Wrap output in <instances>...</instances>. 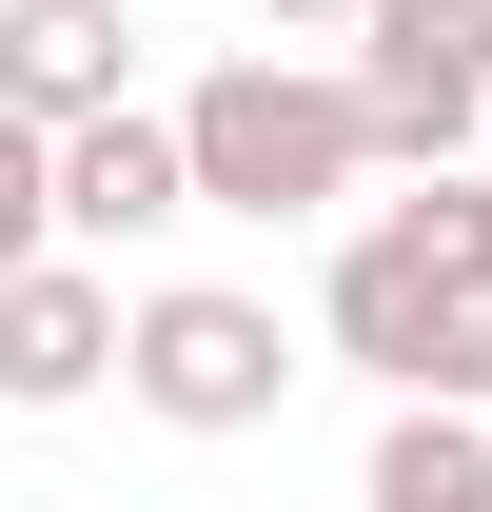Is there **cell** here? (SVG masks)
<instances>
[{
    "label": "cell",
    "instance_id": "1",
    "mask_svg": "<svg viewBox=\"0 0 492 512\" xmlns=\"http://www.w3.org/2000/svg\"><path fill=\"white\" fill-rule=\"evenodd\" d=\"M178 138H197V197L217 217H335V197L374 178V99H355V60H217L178 99Z\"/></svg>",
    "mask_w": 492,
    "mask_h": 512
},
{
    "label": "cell",
    "instance_id": "2",
    "mask_svg": "<svg viewBox=\"0 0 492 512\" xmlns=\"http://www.w3.org/2000/svg\"><path fill=\"white\" fill-rule=\"evenodd\" d=\"M315 335H335V355H355L374 394L492 414V316L453 296V276H433L414 237H394V217H355V237H335V276H315Z\"/></svg>",
    "mask_w": 492,
    "mask_h": 512
},
{
    "label": "cell",
    "instance_id": "3",
    "mask_svg": "<svg viewBox=\"0 0 492 512\" xmlns=\"http://www.w3.org/2000/svg\"><path fill=\"white\" fill-rule=\"evenodd\" d=\"M119 394L158 414V434H276V394H296V335H276V296L158 276V296H138V355H119Z\"/></svg>",
    "mask_w": 492,
    "mask_h": 512
},
{
    "label": "cell",
    "instance_id": "4",
    "mask_svg": "<svg viewBox=\"0 0 492 512\" xmlns=\"http://www.w3.org/2000/svg\"><path fill=\"white\" fill-rule=\"evenodd\" d=\"M355 99H374V158L394 178L492 158V0H374L355 20Z\"/></svg>",
    "mask_w": 492,
    "mask_h": 512
},
{
    "label": "cell",
    "instance_id": "5",
    "mask_svg": "<svg viewBox=\"0 0 492 512\" xmlns=\"http://www.w3.org/2000/svg\"><path fill=\"white\" fill-rule=\"evenodd\" d=\"M138 355V296L99 256H40V276H0V414H79V394Z\"/></svg>",
    "mask_w": 492,
    "mask_h": 512
},
{
    "label": "cell",
    "instance_id": "6",
    "mask_svg": "<svg viewBox=\"0 0 492 512\" xmlns=\"http://www.w3.org/2000/svg\"><path fill=\"white\" fill-rule=\"evenodd\" d=\"M178 217H217V197H197V138H178V119H138V99H119V119H79V138H60V237H79V256L178 237Z\"/></svg>",
    "mask_w": 492,
    "mask_h": 512
},
{
    "label": "cell",
    "instance_id": "7",
    "mask_svg": "<svg viewBox=\"0 0 492 512\" xmlns=\"http://www.w3.org/2000/svg\"><path fill=\"white\" fill-rule=\"evenodd\" d=\"M119 99H138V20L119 0H0V119L79 138V119H119Z\"/></svg>",
    "mask_w": 492,
    "mask_h": 512
},
{
    "label": "cell",
    "instance_id": "8",
    "mask_svg": "<svg viewBox=\"0 0 492 512\" xmlns=\"http://www.w3.org/2000/svg\"><path fill=\"white\" fill-rule=\"evenodd\" d=\"M355 512H492V414H433V394H394V434H374Z\"/></svg>",
    "mask_w": 492,
    "mask_h": 512
},
{
    "label": "cell",
    "instance_id": "9",
    "mask_svg": "<svg viewBox=\"0 0 492 512\" xmlns=\"http://www.w3.org/2000/svg\"><path fill=\"white\" fill-rule=\"evenodd\" d=\"M40 256H79V237H60V138L0 119V276H40Z\"/></svg>",
    "mask_w": 492,
    "mask_h": 512
},
{
    "label": "cell",
    "instance_id": "10",
    "mask_svg": "<svg viewBox=\"0 0 492 512\" xmlns=\"http://www.w3.org/2000/svg\"><path fill=\"white\" fill-rule=\"evenodd\" d=\"M256 20H276V40H355L374 0H256Z\"/></svg>",
    "mask_w": 492,
    "mask_h": 512
}]
</instances>
